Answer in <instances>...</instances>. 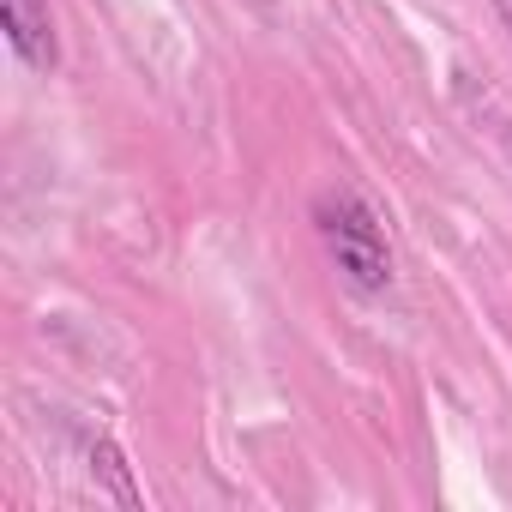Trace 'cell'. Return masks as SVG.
Returning a JSON list of instances; mask_svg holds the SVG:
<instances>
[{"label": "cell", "instance_id": "3", "mask_svg": "<svg viewBox=\"0 0 512 512\" xmlns=\"http://www.w3.org/2000/svg\"><path fill=\"white\" fill-rule=\"evenodd\" d=\"M91 476L127 506V512H139L145 506V494H139V482H133V470H127V452L115 446V440H91Z\"/></svg>", "mask_w": 512, "mask_h": 512}, {"label": "cell", "instance_id": "2", "mask_svg": "<svg viewBox=\"0 0 512 512\" xmlns=\"http://www.w3.org/2000/svg\"><path fill=\"white\" fill-rule=\"evenodd\" d=\"M0 19H7V43H13V55H19L25 67L55 73L61 43H55V19H49L43 0H0Z\"/></svg>", "mask_w": 512, "mask_h": 512}, {"label": "cell", "instance_id": "4", "mask_svg": "<svg viewBox=\"0 0 512 512\" xmlns=\"http://www.w3.org/2000/svg\"><path fill=\"white\" fill-rule=\"evenodd\" d=\"M494 13H500V25H506V37H512V0H494Z\"/></svg>", "mask_w": 512, "mask_h": 512}, {"label": "cell", "instance_id": "1", "mask_svg": "<svg viewBox=\"0 0 512 512\" xmlns=\"http://www.w3.org/2000/svg\"><path fill=\"white\" fill-rule=\"evenodd\" d=\"M314 229L326 241V253L338 260V272L356 284V290H386L392 284V253H386V229L374 217V205L350 187H326L314 199Z\"/></svg>", "mask_w": 512, "mask_h": 512}]
</instances>
